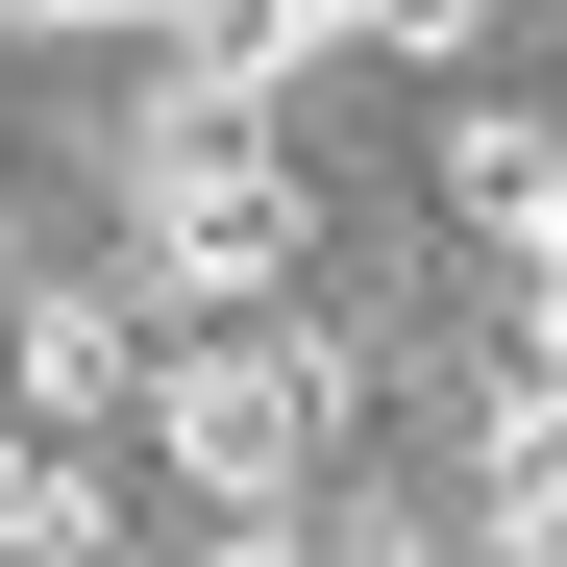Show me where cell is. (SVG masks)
Here are the masks:
<instances>
[{"mask_svg": "<svg viewBox=\"0 0 567 567\" xmlns=\"http://www.w3.org/2000/svg\"><path fill=\"white\" fill-rule=\"evenodd\" d=\"M124 247L173 271V297H271V271L321 247V198H297V148H271L247 100H148L124 124Z\"/></svg>", "mask_w": 567, "mask_h": 567, "instance_id": "1", "label": "cell"}, {"mask_svg": "<svg viewBox=\"0 0 567 567\" xmlns=\"http://www.w3.org/2000/svg\"><path fill=\"white\" fill-rule=\"evenodd\" d=\"M321 420H346V346H173V370H148L173 494H223V518L297 494V444H321Z\"/></svg>", "mask_w": 567, "mask_h": 567, "instance_id": "2", "label": "cell"}, {"mask_svg": "<svg viewBox=\"0 0 567 567\" xmlns=\"http://www.w3.org/2000/svg\"><path fill=\"white\" fill-rule=\"evenodd\" d=\"M0 370H25L50 444H100V420L148 395V297H25V321H0Z\"/></svg>", "mask_w": 567, "mask_h": 567, "instance_id": "3", "label": "cell"}, {"mask_svg": "<svg viewBox=\"0 0 567 567\" xmlns=\"http://www.w3.org/2000/svg\"><path fill=\"white\" fill-rule=\"evenodd\" d=\"M444 198L494 223L518 271H567V124H543V100H518V124H468V148H444Z\"/></svg>", "mask_w": 567, "mask_h": 567, "instance_id": "4", "label": "cell"}, {"mask_svg": "<svg viewBox=\"0 0 567 567\" xmlns=\"http://www.w3.org/2000/svg\"><path fill=\"white\" fill-rule=\"evenodd\" d=\"M468 567H567V420L494 395V468H468Z\"/></svg>", "mask_w": 567, "mask_h": 567, "instance_id": "5", "label": "cell"}, {"mask_svg": "<svg viewBox=\"0 0 567 567\" xmlns=\"http://www.w3.org/2000/svg\"><path fill=\"white\" fill-rule=\"evenodd\" d=\"M100 543H124V468H100V444L0 468V567H100Z\"/></svg>", "mask_w": 567, "mask_h": 567, "instance_id": "6", "label": "cell"}, {"mask_svg": "<svg viewBox=\"0 0 567 567\" xmlns=\"http://www.w3.org/2000/svg\"><path fill=\"white\" fill-rule=\"evenodd\" d=\"M346 50H468V0H346Z\"/></svg>", "mask_w": 567, "mask_h": 567, "instance_id": "7", "label": "cell"}, {"mask_svg": "<svg viewBox=\"0 0 567 567\" xmlns=\"http://www.w3.org/2000/svg\"><path fill=\"white\" fill-rule=\"evenodd\" d=\"M198 567H321V543H297V518H223V543H198Z\"/></svg>", "mask_w": 567, "mask_h": 567, "instance_id": "8", "label": "cell"}, {"mask_svg": "<svg viewBox=\"0 0 567 567\" xmlns=\"http://www.w3.org/2000/svg\"><path fill=\"white\" fill-rule=\"evenodd\" d=\"M0 468H50V420H25V370H0Z\"/></svg>", "mask_w": 567, "mask_h": 567, "instance_id": "9", "label": "cell"}, {"mask_svg": "<svg viewBox=\"0 0 567 567\" xmlns=\"http://www.w3.org/2000/svg\"><path fill=\"white\" fill-rule=\"evenodd\" d=\"M321 567H468V543H321Z\"/></svg>", "mask_w": 567, "mask_h": 567, "instance_id": "10", "label": "cell"}, {"mask_svg": "<svg viewBox=\"0 0 567 567\" xmlns=\"http://www.w3.org/2000/svg\"><path fill=\"white\" fill-rule=\"evenodd\" d=\"M0 25H124V0H0Z\"/></svg>", "mask_w": 567, "mask_h": 567, "instance_id": "11", "label": "cell"}]
</instances>
